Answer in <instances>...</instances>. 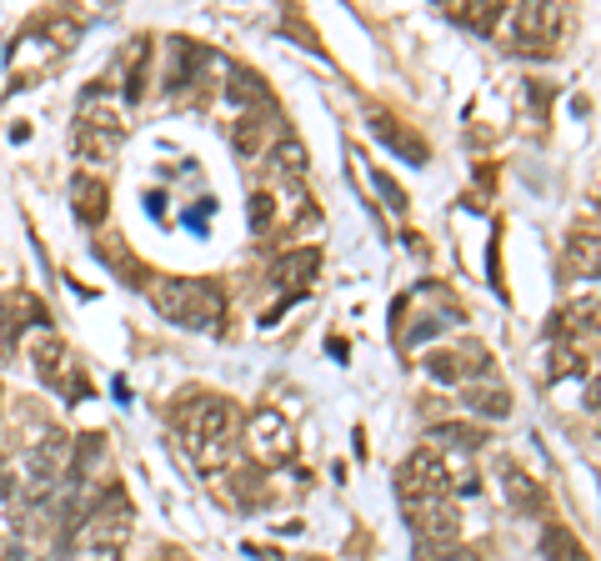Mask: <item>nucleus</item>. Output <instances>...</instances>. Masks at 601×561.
<instances>
[{
	"label": "nucleus",
	"mask_w": 601,
	"mask_h": 561,
	"mask_svg": "<svg viewBox=\"0 0 601 561\" xmlns=\"http://www.w3.org/2000/svg\"><path fill=\"white\" fill-rule=\"evenodd\" d=\"M501 16H506V6L501 0H471V6H451V20L466 30H476V36H491V30L501 26Z\"/></svg>",
	"instance_id": "20"
},
{
	"label": "nucleus",
	"mask_w": 601,
	"mask_h": 561,
	"mask_svg": "<svg viewBox=\"0 0 601 561\" xmlns=\"http://www.w3.org/2000/svg\"><path fill=\"white\" fill-rule=\"evenodd\" d=\"M66 196H70V206H76V220H86V226H100V220H106L110 190L96 170H76V176L66 180Z\"/></svg>",
	"instance_id": "11"
},
{
	"label": "nucleus",
	"mask_w": 601,
	"mask_h": 561,
	"mask_svg": "<svg viewBox=\"0 0 601 561\" xmlns=\"http://www.w3.org/2000/svg\"><path fill=\"white\" fill-rule=\"evenodd\" d=\"M501 36H506V50L516 56H546L556 46V30H561V16L556 6H541V0H521L501 16Z\"/></svg>",
	"instance_id": "4"
},
{
	"label": "nucleus",
	"mask_w": 601,
	"mask_h": 561,
	"mask_svg": "<svg viewBox=\"0 0 601 561\" xmlns=\"http://www.w3.org/2000/svg\"><path fill=\"white\" fill-rule=\"evenodd\" d=\"M451 356V371H456V381H486L491 376V351L481 346V341H461V346L446 351Z\"/></svg>",
	"instance_id": "16"
},
{
	"label": "nucleus",
	"mask_w": 601,
	"mask_h": 561,
	"mask_svg": "<svg viewBox=\"0 0 601 561\" xmlns=\"http://www.w3.org/2000/svg\"><path fill=\"white\" fill-rule=\"evenodd\" d=\"M371 136H376L386 150H396L401 160H411V166H426L431 160V146L421 140V130L406 126L401 116H391V110H371Z\"/></svg>",
	"instance_id": "10"
},
{
	"label": "nucleus",
	"mask_w": 601,
	"mask_h": 561,
	"mask_svg": "<svg viewBox=\"0 0 601 561\" xmlns=\"http://www.w3.org/2000/svg\"><path fill=\"white\" fill-rule=\"evenodd\" d=\"M587 361H581V351H571V346H556L551 351V381H561V376H571V371H581Z\"/></svg>",
	"instance_id": "26"
},
{
	"label": "nucleus",
	"mask_w": 601,
	"mask_h": 561,
	"mask_svg": "<svg viewBox=\"0 0 601 561\" xmlns=\"http://www.w3.org/2000/svg\"><path fill=\"white\" fill-rule=\"evenodd\" d=\"M236 431H240V411L226 396H200L180 416V436H186L200 471H216L226 461V446L236 441Z\"/></svg>",
	"instance_id": "1"
},
{
	"label": "nucleus",
	"mask_w": 601,
	"mask_h": 561,
	"mask_svg": "<svg viewBox=\"0 0 601 561\" xmlns=\"http://www.w3.org/2000/svg\"><path fill=\"white\" fill-rule=\"evenodd\" d=\"M466 401L476 416H486V421H506L511 416V391L506 386H491V381H481V386H466Z\"/></svg>",
	"instance_id": "18"
},
{
	"label": "nucleus",
	"mask_w": 601,
	"mask_h": 561,
	"mask_svg": "<svg viewBox=\"0 0 601 561\" xmlns=\"http://www.w3.org/2000/svg\"><path fill=\"white\" fill-rule=\"evenodd\" d=\"M401 511H406L411 531H416V541H456V506H451V496H416V501H401Z\"/></svg>",
	"instance_id": "9"
},
{
	"label": "nucleus",
	"mask_w": 601,
	"mask_h": 561,
	"mask_svg": "<svg viewBox=\"0 0 601 561\" xmlns=\"http://www.w3.org/2000/svg\"><path fill=\"white\" fill-rule=\"evenodd\" d=\"M306 166H311V156H306V146H300L296 136H280L276 146L266 150V170H270L276 180H286V186H300Z\"/></svg>",
	"instance_id": "14"
},
{
	"label": "nucleus",
	"mask_w": 601,
	"mask_h": 561,
	"mask_svg": "<svg viewBox=\"0 0 601 561\" xmlns=\"http://www.w3.org/2000/svg\"><path fill=\"white\" fill-rule=\"evenodd\" d=\"M431 436H436V441H451V446H461V451L486 446V431H481V426H466V421H441V426H431Z\"/></svg>",
	"instance_id": "22"
},
{
	"label": "nucleus",
	"mask_w": 601,
	"mask_h": 561,
	"mask_svg": "<svg viewBox=\"0 0 601 561\" xmlns=\"http://www.w3.org/2000/svg\"><path fill=\"white\" fill-rule=\"evenodd\" d=\"M270 146H276V126H270L260 110H250V116H240L236 126H230V150H236V156L256 160L260 150H270Z\"/></svg>",
	"instance_id": "13"
},
{
	"label": "nucleus",
	"mask_w": 601,
	"mask_h": 561,
	"mask_svg": "<svg viewBox=\"0 0 601 561\" xmlns=\"http://www.w3.org/2000/svg\"><path fill=\"white\" fill-rule=\"evenodd\" d=\"M501 481H506V496L516 501L521 511H541V506H546V491H541L536 481L516 466V461H501Z\"/></svg>",
	"instance_id": "19"
},
{
	"label": "nucleus",
	"mask_w": 601,
	"mask_h": 561,
	"mask_svg": "<svg viewBox=\"0 0 601 561\" xmlns=\"http://www.w3.org/2000/svg\"><path fill=\"white\" fill-rule=\"evenodd\" d=\"M246 441H250V456H256L260 466H286V461L296 456V431H290V421L270 406H260L256 416L246 421Z\"/></svg>",
	"instance_id": "8"
},
{
	"label": "nucleus",
	"mask_w": 601,
	"mask_h": 561,
	"mask_svg": "<svg viewBox=\"0 0 601 561\" xmlns=\"http://www.w3.org/2000/svg\"><path fill=\"white\" fill-rule=\"evenodd\" d=\"M230 100H266V80L256 76V70H246V66H230Z\"/></svg>",
	"instance_id": "23"
},
{
	"label": "nucleus",
	"mask_w": 601,
	"mask_h": 561,
	"mask_svg": "<svg viewBox=\"0 0 601 561\" xmlns=\"http://www.w3.org/2000/svg\"><path fill=\"white\" fill-rule=\"evenodd\" d=\"M566 260H571V270H581L587 280H597L601 276V236L577 230V236L566 240Z\"/></svg>",
	"instance_id": "21"
},
{
	"label": "nucleus",
	"mask_w": 601,
	"mask_h": 561,
	"mask_svg": "<svg viewBox=\"0 0 601 561\" xmlns=\"http://www.w3.org/2000/svg\"><path fill=\"white\" fill-rule=\"evenodd\" d=\"M146 291H150V301H156L160 316L176 321V326L210 331V326H220V316H226V291H220L216 280H170V276H156Z\"/></svg>",
	"instance_id": "2"
},
{
	"label": "nucleus",
	"mask_w": 601,
	"mask_h": 561,
	"mask_svg": "<svg viewBox=\"0 0 601 561\" xmlns=\"http://www.w3.org/2000/svg\"><path fill=\"white\" fill-rule=\"evenodd\" d=\"M411 561H471V551H461V541H416Z\"/></svg>",
	"instance_id": "24"
},
{
	"label": "nucleus",
	"mask_w": 601,
	"mask_h": 561,
	"mask_svg": "<svg viewBox=\"0 0 601 561\" xmlns=\"http://www.w3.org/2000/svg\"><path fill=\"white\" fill-rule=\"evenodd\" d=\"M376 190H381V196L391 200V210H406V190H401L396 180L386 176V170H376Z\"/></svg>",
	"instance_id": "28"
},
{
	"label": "nucleus",
	"mask_w": 601,
	"mask_h": 561,
	"mask_svg": "<svg viewBox=\"0 0 601 561\" xmlns=\"http://www.w3.org/2000/svg\"><path fill=\"white\" fill-rule=\"evenodd\" d=\"M156 561H166V557H156Z\"/></svg>",
	"instance_id": "31"
},
{
	"label": "nucleus",
	"mask_w": 601,
	"mask_h": 561,
	"mask_svg": "<svg viewBox=\"0 0 601 561\" xmlns=\"http://www.w3.org/2000/svg\"><path fill=\"white\" fill-rule=\"evenodd\" d=\"M541 557L546 561H587V547H581V537L571 526L551 521V526H541Z\"/></svg>",
	"instance_id": "17"
},
{
	"label": "nucleus",
	"mask_w": 601,
	"mask_h": 561,
	"mask_svg": "<svg viewBox=\"0 0 601 561\" xmlns=\"http://www.w3.org/2000/svg\"><path fill=\"white\" fill-rule=\"evenodd\" d=\"M451 491H476V476L466 471V461L456 451L441 446H421L406 466L396 471V496L416 501V496H451Z\"/></svg>",
	"instance_id": "3"
},
{
	"label": "nucleus",
	"mask_w": 601,
	"mask_h": 561,
	"mask_svg": "<svg viewBox=\"0 0 601 561\" xmlns=\"http://www.w3.org/2000/svg\"><path fill=\"white\" fill-rule=\"evenodd\" d=\"M126 146V126H120L116 110H80L76 116V130H70V150H76L86 166H106L116 150Z\"/></svg>",
	"instance_id": "6"
},
{
	"label": "nucleus",
	"mask_w": 601,
	"mask_h": 561,
	"mask_svg": "<svg viewBox=\"0 0 601 561\" xmlns=\"http://www.w3.org/2000/svg\"><path fill=\"white\" fill-rule=\"evenodd\" d=\"M70 466V436L66 431H46L36 446L26 451V496L40 501L60 486V471Z\"/></svg>",
	"instance_id": "7"
},
{
	"label": "nucleus",
	"mask_w": 601,
	"mask_h": 561,
	"mask_svg": "<svg viewBox=\"0 0 601 561\" xmlns=\"http://www.w3.org/2000/svg\"><path fill=\"white\" fill-rule=\"evenodd\" d=\"M270 220H276V200L266 190H256L250 196V230H270Z\"/></svg>",
	"instance_id": "25"
},
{
	"label": "nucleus",
	"mask_w": 601,
	"mask_h": 561,
	"mask_svg": "<svg viewBox=\"0 0 601 561\" xmlns=\"http://www.w3.org/2000/svg\"><path fill=\"white\" fill-rule=\"evenodd\" d=\"M571 316L581 321V326H591V331H601V301H587V306H577Z\"/></svg>",
	"instance_id": "29"
},
{
	"label": "nucleus",
	"mask_w": 601,
	"mask_h": 561,
	"mask_svg": "<svg viewBox=\"0 0 601 561\" xmlns=\"http://www.w3.org/2000/svg\"><path fill=\"white\" fill-rule=\"evenodd\" d=\"M66 561H126L120 547H80V551H66Z\"/></svg>",
	"instance_id": "27"
},
{
	"label": "nucleus",
	"mask_w": 601,
	"mask_h": 561,
	"mask_svg": "<svg viewBox=\"0 0 601 561\" xmlns=\"http://www.w3.org/2000/svg\"><path fill=\"white\" fill-rule=\"evenodd\" d=\"M130 526H136V511H130L126 491L116 486V491H106V501H100V506L66 537V551H80V547H120L126 551Z\"/></svg>",
	"instance_id": "5"
},
{
	"label": "nucleus",
	"mask_w": 601,
	"mask_h": 561,
	"mask_svg": "<svg viewBox=\"0 0 601 561\" xmlns=\"http://www.w3.org/2000/svg\"><path fill=\"white\" fill-rule=\"evenodd\" d=\"M26 351H30V366L40 371V381H46V386H60V371H66V346H60V336L36 331Z\"/></svg>",
	"instance_id": "15"
},
{
	"label": "nucleus",
	"mask_w": 601,
	"mask_h": 561,
	"mask_svg": "<svg viewBox=\"0 0 601 561\" xmlns=\"http://www.w3.org/2000/svg\"><path fill=\"white\" fill-rule=\"evenodd\" d=\"M316 270H321V250L316 246H296L270 266V286L286 291V296H296V291H306L311 280H316Z\"/></svg>",
	"instance_id": "12"
},
{
	"label": "nucleus",
	"mask_w": 601,
	"mask_h": 561,
	"mask_svg": "<svg viewBox=\"0 0 601 561\" xmlns=\"http://www.w3.org/2000/svg\"><path fill=\"white\" fill-rule=\"evenodd\" d=\"M587 406H597V411H601V371L587 381Z\"/></svg>",
	"instance_id": "30"
}]
</instances>
